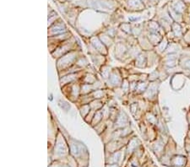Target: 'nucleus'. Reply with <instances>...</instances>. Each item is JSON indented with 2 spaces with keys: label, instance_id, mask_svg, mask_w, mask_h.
<instances>
[{
  "label": "nucleus",
  "instance_id": "3",
  "mask_svg": "<svg viewBox=\"0 0 190 167\" xmlns=\"http://www.w3.org/2000/svg\"><path fill=\"white\" fill-rule=\"evenodd\" d=\"M189 78H190V74H189Z\"/></svg>",
  "mask_w": 190,
  "mask_h": 167
},
{
  "label": "nucleus",
  "instance_id": "4",
  "mask_svg": "<svg viewBox=\"0 0 190 167\" xmlns=\"http://www.w3.org/2000/svg\"><path fill=\"white\" fill-rule=\"evenodd\" d=\"M189 49H190V47H189Z\"/></svg>",
  "mask_w": 190,
  "mask_h": 167
},
{
  "label": "nucleus",
  "instance_id": "2",
  "mask_svg": "<svg viewBox=\"0 0 190 167\" xmlns=\"http://www.w3.org/2000/svg\"><path fill=\"white\" fill-rule=\"evenodd\" d=\"M188 137L190 139V128L189 130V132H188Z\"/></svg>",
  "mask_w": 190,
  "mask_h": 167
},
{
  "label": "nucleus",
  "instance_id": "1",
  "mask_svg": "<svg viewBox=\"0 0 190 167\" xmlns=\"http://www.w3.org/2000/svg\"><path fill=\"white\" fill-rule=\"evenodd\" d=\"M187 119H188V122L189 124V128H190V111L188 112V114H187Z\"/></svg>",
  "mask_w": 190,
  "mask_h": 167
}]
</instances>
